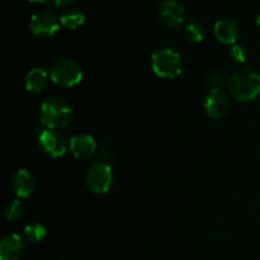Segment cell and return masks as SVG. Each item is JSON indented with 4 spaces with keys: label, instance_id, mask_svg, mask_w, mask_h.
Returning <instances> with one entry per match:
<instances>
[{
    "label": "cell",
    "instance_id": "obj_1",
    "mask_svg": "<svg viewBox=\"0 0 260 260\" xmlns=\"http://www.w3.org/2000/svg\"><path fill=\"white\" fill-rule=\"evenodd\" d=\"M228 89L238 102L256 101L260 96V74L250 68L241 69L230 76Z\"/></svg>",
    "mask_w": 260,
    "mask_h": 260
},
{
    "label": "cell",
    "instance_id": "obj_2",
    "mask_svg": "<svg viewBox=\"0 0 260 260\" xmlns=\"http://www.w3.org/2000/svg\"><path fill=\"white\" fill-rule=\"evenodd\" d=\"M41 123L45 128L61 129L68 127L73 122L74 111L73 107L63 99L52 96L43 102L41 106Z\"/></svg>",
    "mask_w": 260,
    "mask_h": 260
},
{
    "label": "cell",
    "instance_id": "obj_3",
    "mask_svg": "<svg viewBox=\"0 0 260 260\" xmlns=\"http://www.w3.org/2000/svg\"><path fill=\"white\" fill-rule=\"evenodd\" d=\"M51 80L63 88L75 86L83 80V69L75 60L69 57H60L53 61L48 70Z\"/></svg>",
    "mask_w": 260,
    "mask_h": 260
},
{
    "label": "cell",
    "instance_id": "obj_4",
    "mask_svg": "<svg viewBox=\"0 0 260 260\" xmlns=\"http://www.w3.org/2000/svg\"><path fill=\"white\" fill-rule=\"evenodd\" d=\"M151 66L157 76L174 79L183 71V58L172 48H160L151 56Z\"/></svg>",
    "mask_w": 260,
    "mask_h": 260
},
{
    "label": "cell",
    "instance_id": "obj_5",
    "mask_svg": "<svg viewBox=\"0 0 260 260\" xmlns=\"http://www.w3.org/2000/svg\"><path fill=\"white\" fill-rule=\"evenodd\" d=\"M85 182L91 192L104 194L113 184V170L106 161L93 162L86 172Z\"/></svg>",
    "mask_w": 260,
    "mask_h": 260
},
{
    "label": "cell",
    "instance_id": "obj_6",
    "mask_svg": "<svg viewBox=\"0 0 260 260\" xmlns=\"http://www.w3.org/2000/svg\"><path fill=\"white\" fill-rule=\"evenodd\" d=\"M60 18L48 10H41L30 17L29 28L37 37L48 38L55 36L60 29Z\"/></svg>",
    "mask_w": 260,
    "mask_h": 260
},
{
    "label": "cell",
    "instance_id": "obj_7",
    "mask_svg": "<svg viewBox=\"0 0 260 260\" xmlns=\"http://www.w3.org/2000/svg\"><path fill=\"white\" fill-rule=\"evenodd\" d=\"M157 15L160 22L170 29H178L182 27L187 18L184 5L179 0H164L159 5Z\"/></svg>",
    "mask_w": 260,
    "mask_h": 260
},
{
    "label": "cell",
    "instance_id": "obj_8",
    "mask_svg": "<svg viewBox=\"0 0 260 260\" xmlns=\"http://www.w3.org/2000/svg\"><path fill=\"white\" fill-rule=\"evenodd\" d=\"M230 96L223 89H211L203 103L206 114L212 119H220L230 111Z\"/></svg>",
    "mask_w": 260,
    "mask_h": 260
},
{
    "label": "cell",
    "instance_id": "obj_9",
    "mask_svg": "<svg viewBox=\"0 0 260 260\" xmlns=\"http://www.w3.org/2000/svg\"><path fill=\"white\" fill-rule=\"evenodd\" d=\"M38 144H40L41 150L51 157L62 156L68 150L65 139L56 129L43 128L38 135Z\"/></svg>",
    "mask_w": 260,
    "mask_h": 260
},
{
    "label": "cell",
    "instance_id": "obj_10",
    "mask_svg": "<svg viewBox=\"0 0 260 260\" xmlns=\"http://www.w3.org/2000/svg\"><path fill=\"white\" fill-rule=\"evenodd\" d=\"M69 149L78 159H89L96 154V142L90 135L79 134L71 137L69 141Z\"/></svg>",
    "mask_w": 260,
    "mask_h": 260
},
{
    "label": "cell",
    "instance_id": "obj_11",
    "mask_svg": "<svg viewBox=\"0 0 260 260\" xmlns=\"http://www.w3.org/2000/svg\"><path fill=\"white\" fill-rule=\"evenodd\" d=\"M216 38L223 45H235L238 41L240 29H239L238 23L231 18H221L215 23L213 28Z\"/></svg>",
    "mask_w": 260,
    "mask_h": 260
},
{
    "label": "cell",
    "instance_id": "obj_12",
    "mask_svg": "<svg viewBox=\"0 0 260 260\" xmlns=\"http://www.w3.org/2000/svg\"><path fill=\"white\" fill-rule=\"evenodd\" d=\"M24 251V244L18 234L5 236L0 243V260H19Z\"/></svg>",
    "mask_w": 260,
    "mask_h": 260
},
{
    "label": "cell",
    "instance_id": "obj_13",
    "mask_svg": "<svg viewBox=\"0 0 260 260\" xmlns=\"http://www.w3.org/2000/svg\"><path fill=\"white\" fill-rule=\"evenodd\" d=\"M12 187L18 197L27 198L35 192L36 179L28 170L20 169L13 175Z\"/></svg>",
    "mask_w": 260,
    "mask_h": 260
},
{
    "label": "cell",
    "instance_id": "obj_14",
    "mask_svg": "<svg viewBox=\"0 0 260 260\" xmlns=\"http://www.w3.org/2000/svg\"><path fill=\"white\" fill-rule=\"evenodd\" d=\"M48 78H50V75L43 69H32L25 75V89L30 93H41L47 86Z\"/></svg>",
    "mask_w": 260,
    "mask_h": 260
},
{
    "label": "cell",
    "instance_id": "obj_15",
    "mask_svg": "<svg viewBox=\"0 0 260 260\" xmlns=\"http://www.w3.org/2000/svg\"><path fill=\"white\" fill-rule=\"evenodd\" d=\"M61 25L69 29H76V28L81 27L85 22V14L81 10L76 9V8H70V9L65 10L60 17Z\"/></svg>",
    "mask_w": 260,
    "mask_h": 260
},
{
    "label": "cell",
    "instance_id": "obj_16",
    "mask_svg": "<svg viewBox=\"0 0 260 260\" xmlns=\"http://www.w3.org/2000/svg\"><path fill=\"white\" fill-rule=\"evenodd\" d=\"M46 235H47V230L41 223H32L24 228V238L30 244L41 243L46 238Z\"/></svg>",
    "mask_w": 260,
    "mask_h": 260
},
{
    "label": "cell",
    "instance_id": "obj_17",
    "mask_svg": "<svg viewBox=\"0 0 260 260\" xmlns=\"http://www.w3.org/2000/svg\"><path fill=\"white\" fill-rule=\"evenodd\" d=\"M184 37L188 42L200 43L205 37V29H203L202 24L196 20L187 23L184 27Z\"/></svg>",
    "mask_w": 260,
    "mask_h": 260
},
{
    "label": "cell",
    "instance_id": "obj_18",
    "mask_svg": "<svg viewBox=\"0 0 260 260\" xmlns=\"http://www.w3.org/2000/svg\"><path fill=\"white\" fill-rule=\"evenodd\" d=\"M24 205L20 200L10 201L5 208V217L8 221H18L24 215Z\"/></svg>",
    "mask_w": 260,
    "mask_h": 260
},
{
    "label": "cell",
    "instance_id": "obj_19",
    "mask_svg": "<svg viewBox=\"0 0 260 260\" xmlns=\"http://www.w3.org/2000/svg\"><path fill=\"white\" fill-rule=\"evenodd\" d=\"M229 79L230 78L226 75L225 71L216 69V70L211 71L210 75H208V84L212 86V89H222V86H228Z\"/></svg>",
    "mask_w": 260,
    "mask_h": 260
},
{
    "label": "cell",
    "instance_id": "obj_20",
    "mask_svg": "<svg viewBox=\"0 0 260 260\" xmlns=\"http://www.w3.org/2000/svg\"><path fill=\"white\" fill-rule=\"evenodd\" d=\"M230 57L236 62H245L248 58V51L241 45H233L230 48Z\"/></svg>",
    "mask_w": 260,
    "mask_h": 260
},
{
    "label": "cell",
    "instance_id": "obj_21",
    "mask_svg": "<svg viewBox=\"0 0 260 260\" xmlns=\"http://www.w3.org/2000/svg\"><path fill=\"white\" fill-rule=\"evenodd\" d=\"M75 2L76 0H51V3H52V4L57 8L71 7V5H73Z\"/></svg>",
    "mask_w": 260,
    "mask_h": 260
},
{
    "label": "cell",
    "instance_id": "obj_22",
    "mask_svg": "<svg viewBox=\"0 0 260 260\" xmlns=\"http://www.w3.org/2000/svg\"><path fill=\"white\" fill-rule=\"evenodd\" d=\"M255 25L260 29V14L258 15V17L255 18Z\"/></svg>",
    "mask_w": 260,
    "mask_h": 260
},
{
    "label": "cell",
    "instance_id": "obj_23",
    "mask_svg": "<svg viewBox=\"0 0 260 260\" xmlns=\"http://www.w3.org/2000/svg\"><path fill=\"white\" fill-rule=\"evenodd\" d=\"M29 2H33V3H46L47 0H29Z\"/></svg>",
    "mask_w": 260,
    "mask_h": 260
}]
</instances>
